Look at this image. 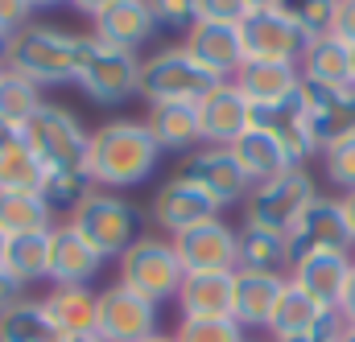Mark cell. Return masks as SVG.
<instances>
[{"label":"cell","mask_w":355,"mask_h":342,"mask_svg":"<svg viewBox=\"0 0 355 342\" xmlns=\"http://www.w3.org/2000/svg\"><path fill=\"white\" fill-rule=\"evenodd\" d=\"M157 165H162V145L149 136L145 120H107L91 132L83 170L99 190L116 194L128 186H145Z\"/></svg>","instance_id":"1"},{"label":"cell","mask_w":355,"mask_h":342,"mask_svg":"<svg viewBox=\"0 0 355 342\" xmlns=\"http://www.w3.org/2000/svg\"><path fill=\"white\" fill-rule=\"evenodd\" d=\"M91 42H95L91 33H75V29H62V25H37L33 21L29 29L17 33L8 71L37 87L79 83L83 62L91 54Z\"/></svg>","instance_id":"2"},{"label":"cell","mask_w":355,"mask_h":342,"mask_svg":"<svg viewBox=\"0 0 355 342\" xmlns=\"http://www.w3.org/2000/svg\"><path fill=\"white\" fill-rule=\"evenodd\" d=\"M21 136L33 149V157L42 161V170H83L87 165L91 132L79 124V116L71 107H62V103H42L25 120Z\"/></svg>","instance_id":"3"},{"label":"cell","mask_w":355,"mask_h":342,"mask_svg":"<svg viewBox=\"0 0 355 342\" xmlns=\"http://www.w3.org/2000/svg\"><path fill=\"white\" fill-rule=\"evenodd\" d=\"M186 280V268L174 252V240L170 235H141L124 256H120V285L141 293L145 301L153 305H166L174 301L178 289Z\"/></svg>","instance_id":"4"},{"label":"cell","mask_w":355,"mask_h":342,"mask_svg":"<svg viewBox=\"0 0 355 342\" xmlns=\"http://www.w3.org/2000/svg\"><path fill=\"white\" fill-rule=\"evenodd\" d=\"M67 223H71L103 260H112V256L120 260L137 240H141V210H137L128 198L112 194V190H95Z\"/></svg>","instance_id":"5"},{"label":"cell","mask_w":355,"mask_h":342,"mask_svg":"<svg viewBox=\"0 0 355 342\" xmlns=\"http://www.w3.org/2000/svg\"><path fill=\"white\" fill-rule=\"evenodd\" d=\"M223 79H215L207 66H198L186 46H170V50H157L149 58H141V95L145 103H198L207 91Z\"/></svg>","instance_id":"6"},{"label":"cell","mask_w":355,"mask_h":342,"mask_svg":"<svg viewBox=\"0 0 355 342\" xmlns=\"http://www.w3.org/2000/svg\"><path fill=\"white\" fill-rule=\"evenodd\" d=\"M318 198V186L306 170H285L272 181L252 186V194L244 198V223L252 227H268V231H281L289 235L293 223L302 219V210Z\"/></svg>","instance_id":"7"},{"label":"cell","mask_w":355,"mask_h":342,"mask_svg":"<svg viewBox=\"0 0 355 342\" xmlns=\"http://www.w3.org/2000/svg\"><path fill=\"white\" fill-rule=\"evenodd\" d=\"M174 177L190 181L194 190H202L219 210H227V206H236V202H244V198L252 194V181H248L244 170L236 165L232 149H219V145L190 149V153H186V161L178 165Z\"/></svg>","instance_id":"8"},{"label":"cell","mask_w":355,"mask_h":342,"mask_svg":"<svg viewBox=\"0 0 355 342\" xmlns=\"http://www.w3.org/2000/svg\"><path fill=\"white\" fill-rule=\"evenodd\" d=\"M79 87L95 103L120 107L124 99L141 95V58L132 50H116V46L91 42V54H87V62H83Z\"/></svg>","instance_id":"9"},{"label":"cell","mask_w":355,"mask_h":342,"mask_svg":"<svg viewBox=\"0 0 355 342\" xmlns=\"http://www.w3.org/2000/svg\"><path fill=\"white\" fill-rule=\"evenodd\" d=\"M240 42H244V62H293V66L310 46V37L285 8L248 12L240 21Z\"/></svg>","instance_id":"10"},{"label":"cell","mask_w":355,"mask_h":342,"mask_svg":"<svg viewBox=\"0 0 355 342\" xmlns=\"http://www.w3.org/2000/svg\"><path fill=\"white\" fill-rule=\"evenodd\" d=\"M162 330V305L145 301L141 293L124 289L120 280L99 289V322L95 334L103 342H141Z\"/></svg>","instance_id":"11"},{"label":"cell","mask_w":355,"mask_h":342,"mask_svg":"<svg viewBox=\"0 0 355 342\" xmlns=\"http://www.w3.org/2000/svg\"><path fill=\"white\" fill-rule=\"evenodd\" d=\"M297 99H302V116H306V128L318 153L355 136V87H327L302 79Z\"/></svg>","instance_id":"12"},{"label":"cell","mask_w":355,"mask_h":342,"mask_svg":"<svg viewBox=\"0 0 355 342\" xmlns=\"http://www.w3.org/2000/svg\"><path fill=\"white\" fill-rule=\"evenodd\" d=\"M174 252L186 272H236V264H240V231L223 215H215V219L174 235Z\"/></svg>","instance_id":"13"},{"label":"cell","mask_w":355,"mask_h":342,"mask_svg":"<svg viewBox=\"0 0 355 342\" xmlns=\"http://www.w3.org/2000/svg\"><path fill=\"white\" fill-rule=\"evenodd\" d=\"M289 244H293V256H302V252H352L355 235L347 227V215H343V198L318 194L302 210V219L293 223Z\"/></svg>","instance_id":"14"},{"label":"cell","mask_w":355,"mask_h":342,"mask_svg":"<svg viewBox=\"0 0 355 342\" xmlns=\"http://www.w3.org/2000/svg\"><path fill=\"white\" fill-rule=\"evenodd\" d=\"M198 128H202V145L232 149L252 128V103L227 79V83H219L215 91H207L198 99Z\"/></svg>","instance_id":"15"},{"label":"cell","mask_w":355,"mask_h":342,"mask_svg":"<svg viewBox=\"0 0 355 342\" xmlns=\"http://www.w3.org/2000/svg\"><path fill=\"white\" fill-rule=\"evenodd\" d=\"M352 268H355L352 252H302V256H293L289 285L302 289V293H306L310 301H318L322 309H339Z\"/></svg>","instance_id":"16"},{"label":"cell","mask_w":355,"mask_h":342,"mask_svg":"<svg viewBox=\"0 0 355 342\" xmlns=\"http://www.w3.org/2000/svg\"><path fill=\"white\" fill-rule=\"evenodd\" d=\"M186 54L207 66L215 79H236L244 66V42H240V25H219V21H198L186 37H182Z\"/></svg>","instance_id":"17"},{"label":"cell","mask_w":355,"mask_h":342,"mask_svg":"<svg viewBox=\"0 0 355 342\" xmlns=\"http://www.w3.org/2000/svg\"><path fill=\"white\" fill-rule=\"evenodd\" d=\"M149 215H153V223L174 240V235H182V231H190V227H198V223L215 219V215H219V206H215L202 190H194L190 181L170 177V181H162V190L153 194Z\"/></svg>","instance_id":"18"},{"label":"cell","mask_w":355,"mask_h":342,"mask_svg":"<svg viewBox=\"0 0 355 342\" xmlns=\"http://www.w3.org/2000/svg\"><path fill=\"white\" fill-rule=\"evenodd\" d=\"M103 268V256L91 248L87 240L62 219L50 231V280L54 285H91Z\"/></svg>","instance_id":"19"},{"label":"cell","mask_w":355,"mask_h":342,"mask_svg":"<svg viewBox=\"0 0 355 342\" xmlns=\"http://www.w3.org/2000/svg\"><path fill=\"white\" fill-rule=\"evenodd\" d=\"M285 285H289V276H268V272H244V268H236L232 318H236L244 330H268Z\"/></svg>","instance_id":"20"},{"label":"cell","mask_w":355,"mask_h":342,"mask_svg":"<svg viewBox=\"0 0 355 342\" xmlns=\"http://www.w3.org/2000/svg\"><path fill=\"white\" fill-rule=\"evenodd\" d=\"M91 25H95V33H91L95 42L116 46V50H132V54L157 33L153 12H149L145 0H116V4H107Z\"/></svg>","instance_id":"21"},{"label":"cell","mask_w":355,"mask_h":342,"mask_svg":"<svg viewBox=\"0 0 355 342\" xmlns=\"http://www.w3.org/2000/svg\"><path fill=\"white\" fill-rule=\"evenodd\" d=\"M236 272H186L174 305L178 318H232Z\"/></svg>","instance_id":"22"},{"label":"cell","mask_w":355,"mask_h":342,"mask_svg":"<svg viewBox=\"0 0 355 342\" xmlns=\"http://www.w3.org/2000/svg\"><path fill=\"white\" fill-rule=\"evenodd\" d=\"M232 83L244 91V99L252 107H272V103H285L297 95L302 71L293 62H244Z\"/></svg>","instance_id":"23"},{"label":"cell","mask_w":355,"mask_h":342,"mask_svg":"<svg viewBox=\"0 0 355 342\" xmlns=\"http://www.w3.org/2000/svg\"><path fill=\"white\" fill-rule=\"evenodd\" d=\"M54 326L62 330V339H83L95 334V322H99V293L91 285H54L50 297H42Z\"/></svg>","instance_id":"24"},{"label":"cell","mask_w":355,"mask_h":342,"mask_svg":"<svg viewBox=\"0 0 355 342\" xmlns=\"http://www.w3.org/2000/svg\"><path fill=\"white\" fill-rule=\"evenodd\" d=\"M232 157H236V165L244 170V177H248L252 186L272 181V177H281L285 170H297V165L289 161L285 145H281L268 128H248V132L232 145Z\"/></svg>","instance_id":"25"},{"label":"cell","mask_w":355,"mask_h":342,"mask_svg":"<svg viewBox=\"0 0 355 342\" xmlns=\"http://www.w3.org/2000/svg\"><path fill=\"white\" fill-rule=\"evenodd\" d=\"M145 128L149 136L174 153H190L194 145H202V128H198V103H149L145 111Z\"/></svg>","instance_id":"26"},{"label":"cell","mask_w":355,"mask_h":342,"mask_svg":"<svg viewBox=\"0 0 355 342\" xmlns=\"http://www.w3.org/2000/svg\"><path fill=\"white\" fill-rule=\"evenodd\" d=\"M236 268H244V272H268V276H289V268H293V244H289V235L244 223L240 227V264Z\"/></svg>","instance_id":"27"},{"label":"cell","mask_w":355,"mask_h":342,"mask_svg":"<svg viewBox=\"0 0 355 342\" xmlns=\"http://www.w3.org/2000/svg\"><path fill=\"white\" fill-rule=\"evenodd\" d=\"M0 342H67L42 297H21L0 314Z\"/></svg>","instance_id":"28"},{"label":"cell","mask_w":355,"mask_h":342,"mask_svg":"<svg viewBox=\"0 0 355 342\" xmlns=\"http://www.w3.org/2000/svg\"><path fill=\"white\" fill-rule=\"evenodd\" d=\"M302 79L306 83H327V87H352L347 83V71H352V46L339 42L335 33L331 37H314L297 62Z\"/></svg>","instance_id":"29"},{"label":"cell","mask_w":355,"mask_h":342,"mask_svg":"<svg viewBox=\"0 0 355 342\" xmlns=\"http://www.w3.org/2000/svg\"><path fill=\"white\" fill-rule=\"evenodd\" d=\"M0 231L8 240L46 235L54 231V210L42 202V194H0Z\"/></svg>","instance_id":"30"},{"label":"cell","mask_w":355,"mask_h":342,"mask_svg":"<svg viewBox=\"0 0 355 342\" xmlns=\"http://www.w3.org/2000/svg\"><path fill=\"white\" fill-rule=\"evenodd\" d=\"M95 190H99V186L91 181L87 170H46L42 186H37L42 202H46L54 215H67V219H71V215L87 202Z\"/></svg>","instance_id":"31"},{"label":"cell","mask_w":355,"mask_h":342,"mask_svg":"<svg viewBox=\"0 0 355 342\" xmlns=\"http://www.w3.org/2000/svg\"><path fill=\"white\" fill-rule=\"evenodd\" d=\"M327 314H331V309H322L318 301H310L302 289L285 285V293H281V301H277V314H272V322H268V334H272V342L293 339V334H310Z\"/></svg>","instance_id":"32"},{"label":"cell","mask_w":355,"mask_h":342,"mask_svg":"<svg viewBox=\"0 0 355 342\" xmlns=\"http://www.w3.org/2000/svg\"><path fill=\"white\" fill-rule=\"evenodd\" d=\"M4 272L21 289H29L33 280H50V231L46 235H17V240H8Z\"/></svg>","instance_id":"33"},{"label":"cell","mask_w":355,"mask_h":342,"mask_svg":"<svg viewBox=\"0 0 355 342\" xmlns=\"http://www.w3.org/2000/svg\"><path fill=\"white\" fill-rule=\"evenodd\" d=\"M42 177H46V170L33 157V149L25 145V136H17L12 145L0 149V194H37Z\"/></svg>","instance_id":"34"},{"label":"cell","mask_w":355,"mask_h":342,"mask_svg":"<svg viewBox=\"0 0 355 342\" xmlns=\"http://www.w3.org/2000/svg\"><path fill=\"white\" fill-rule=\"evenodd\" d=\"M42 103H46V99H42V87L37 83L21 79V75H12V71L0 75V120H4V124L25 128V120H29Z\"/></svg>","instance_id":"35"},{"label":"cell","mask_w":355,"mask_h":342,"mask_svg":"<svg viewBox=\"0 0 355 342\" xmlns=\"http://www.w3.org/2000/svg\"><path fill=\"white\" fill-rule=\"evenodd\" d=\"M174 342H248L236 318H178Z\"/></svg>","instance_id":"36"},{"label":"cell","mask_w":355,"mask_h":342,"mask_svg":"<svg viewBox=\"0 0 355 342\" xmlns=\"http://www.w3.org/2000/svg\"><path fill=\"white\" fill-rule=\"evenodd\" d=\"M281 8L297 21V29H302L310 42H314V37H331V33H335L339 0H285Z\"/></svg>","instance_id":"37"},{"label":"cell","mask_w":355,"mask_h":342,"mask_svg":"<svg viewBox=\"0 0 355 342\" xmlns=\"http://www.w3.org/2000/svg\"><path fill=\"white\" fill-rule=\"evenodd\" d=\"M162 33H190L198 25V0H145Z\"/></svg>","instance_id":"38"},{"label":"cell","mask_w":355,"mask_h":342,"mask_svg":"<svg viewBox=\"0 0 355 342\" xmlns=\"http://www.w3.org/2000/svg\"><path fill=\"white\" fill-rule=\"evenodd\" d=\"M322 170H327V181L331 186H339L343 194H352L355 190V136L331 145V149H322Z\"/></svg>","instance_id":"39"},{"label":"cell","mask_w":355,"mask_h":342,"mask_svg":"<svg viewBox=\"0 0 355 342\" xmlns=\"http://www.w3.org/2000/svg\"><path fill=\"white\" fill-rule=\"evenodd\" d=\"M248 17L244 0H198V21H219V25H240Z\"/></svg>","instance_id":"40"},{"label":"cell","mask_w":355,"mask_h":342,"mask_svg":"<svg viewBox=\"0 0 355 342\" xmlns=\"http://www.w3.org/2000/svg\"><path fill=\"white\" fill-rule=\"evenodd\" d=\"M343 334H347V318L339 309H331L310 334H293V339H277V342H343Z\"/></svg>","instance_id":"41"},{"label":"cell","mask_w":355,"mask_h":342,"mask_svg":"<svg viewBox=\"0 0 355 342\" xmlns=\"http://www.w3.org/2000/svg\"><path fill=\"white\" fill-rule=\"evenodd\" d=\"M33 4L29 0H0V29H8V33H21V29H29L33 25Z\"/></svg>","instance_id":"42"},{"label":"cell","mask_w":355,"mask_h":342,"mask_svg":"<svg viewBox=\"0 0 355 342\" xmlns=\"http://www.w3.org/2000/svg\"><path fill=\"white\" fill-rule=\"evenodd\" d=\"M335 37L355 46V0H339V12H335Z\"/></svg>","instance_id":"43"},{"label":"cell","mask_w":355,"mask_h":342,"mask_svg":"<svg viewBox=\"0 0 355 342\" xmlns=\"http://www.w3.org/2000/svg\"><path fill=\"white\" fill-rule=\"evenodd\" d=\"M21 297H25V289H21V285H17V280L0 268V314H4L12 301H21Z\"/></svg>","instance_id":"44"},{"label":"cell","mask_w":355,"mask_h":342,"mask_svg":"<svg viewBox=\"0 0 355 342\" xmlns=\"http://www.w3.org/2000/svg\"><path fill=\"white\" fill-rule=\"evenodd\" d=\"M339 314H343L347 322H355V268H352V276H347V289H343V301H339Z\"/></svg>","instance_id":"45"},{"label":"cell","mask_w":355,"mask_h":342,"mask_svg":"<svg viewBox=\"0 0 355 342\" xmlns=\"http://www.w3.org/2000/svg\"><path fill=\"white\" fill-rule=\"evenodd\" d=\"M12 46H17V33L0 29V75H4V71H8V62H12Z\"/></svg>","instance_id":"46"},{"label":"cell","mask_w":355,"mask_h":342,"mask_svg":"<svg viewBox=\"0 0 355 342\" xmlns=\"http://www.w3.org/2000/svg\"><path fill=\"white\" fill-rule=\"evenodd\" d=\"M71 4H75V8H79L83 17H91V21H95V17H99V12H103L107 4H116V0H71Z\"/></svg>","instance_id":"47"},{"label":"cell","mask_w":355,"mask_h":342,"mask_svg":"<svg viewBox=\"0 0 355 342\" xmlns=\"http://www.w3.org/2000/svg\"><path fill=\"white\" fill-rule=\"evenodd\" d=\"M343 215H347V227H352V235H355V190L343 194Z\"/></svg>","instance_id":"48"},{"label":"cell","mask_w":355,"mask_h":342,"mask_svg":"<svg viewBox=\"0 0 355 342\" xmlns=\"http://www.w3.org/2000/svg\"><path fill=\"white\" fill-rule=\"evenodd\" d=\"M248 4V12H265V8H281L285 0H244Z\"/></svg>","instance_id":"49"},{"label":"cell","mask_w":355,"mask_h":342,"mask_svg":"<svg viewBox=\"0 0 355 342\" xmlns=\"http://www.w3.org/2000/svg\"><path fill=\"white\" fill-rule=\"evenodd\" d=\"M33 8H58V4H71V0H29Z\"/></svg>","instance_id":"50"},{"label":"cell","mask_w":355,"mask_h":342,"mask_svg":"<svg viewBox=\"0 0 355 342\" xmlns=\"http://www.w3.org/2000/svg\"><path fill=\"white\" fill-rule=\"evenodd\" d=\"M4 256H8V235L0 231V268H4Z\"/></svg>","instance_id":"51"},{"label":"cell","mask_w":355,"mask_h":342,"mask_svg":"<svg viewBox=\"0 0 355 342\" xmlns=\"http://www.w3.org/2000/svg\"><path fill=\"white\" fill-rule=\"evenodd\" d=\"M141 342H174V334H162L157 330V334H149V339H141Z\"/></svg>","instance_id":"52"},{"label":"cell","mask_w":355,"mask_h":342,"mask_svg":"<svg viewBox=\"0 0 355 342\" xmlns=\"http://www.w3.org/2000/svg\"><path fill=\"white\" fill-rule=\"evenodd\" d=\"M347 83L355 87V46H352V71H347Z\"/></svg>","instance_id":"53"},{"label":"cell","mask_w":355,"mask_h":342,"mask_svg":"<svg viewBox=\"0 0 355 342\" xmlns=\"http://www.w3.org/2000/svg\"><path fill=\"white\" fill-rule=\"evenodd\" d=\"M67 342H103L99 334H83V339H67Z\"/></svg>","instance_id":"54"},{"label":"cell","mask_w":355,"mask_h":342,"mask_svg":"<svg viewBox=\"0 0 355 342\" xmlns=\"http://www.w3.org/2000/svg\"><path fill=\"white\" fill-rule=\"evenodd\" d=\"M343 342H355V326H347V334H343Z\"/></svg>","instance_id":"55"},{"label":"cell","mask_w":355,"mask_h":342,"mask_svg":"<svg viewBox=\"0 0 355 342\" xmlns=\"http://www.w3.org/2000/svg\"><path fill=\"white\" fill-rule=\"evenodd\" d=\"M347 326H355V322H347Z\"/></svg>","instance_id":"56"}]
</instances>
